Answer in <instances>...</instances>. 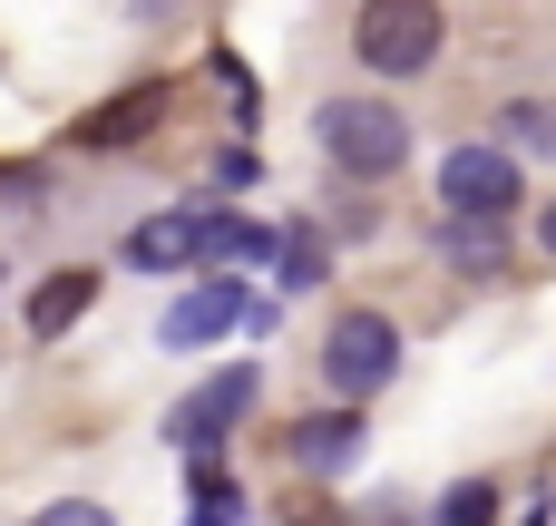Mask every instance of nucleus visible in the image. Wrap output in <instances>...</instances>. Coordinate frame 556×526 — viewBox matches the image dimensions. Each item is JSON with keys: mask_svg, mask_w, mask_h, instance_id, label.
<instances>
[{"mask_svg": "<svg viewBox=\"0 0 556 526\" xmlns=\"http://www.w3.org/2000/svg\"><path fill=\"white\" fill-rule=\"evenodd\" d=\"M313 137H323V156H332L342 176H362V185H381V176L410 166V127H401L391 98H323Z\"/></svg>", "mask_w": 556, "mask_h": 526, "instance_id": "obj_1", "label": "nucleus"}, {"mask_svg": "<svg viewBox=\"0 0 556 526\" xmlns=\"http://www.w3.org/2000/svg\"><path fill=\"white\" fill-rule=\"evenodd\" d=\"M323 381L342 390V410H362L371 390H391V381H401V322L342 312V322L323 332Z\"/></svg>", "mask_w": 556, "mask_h": 526, "instance_id": "obj_2", "label": "nucleus"}, {"mask_svg": "<svg viewBox=\"0 0 556 526\" xmlns=\"http://www.w3.org/2000/svg\"><path fill=\"white\" fill-rule=\"evenodd\" d=\"M440 39H450V20H440L430 0H371V10L352 20V49H362V68H381V78H410V68H430V59H440Z\"/></svg>", "mask_w": 556, "mask_h": 526, "instance_id": "obj_3", "label": "nucleus"}, {"mask_svg": "<svg viewBox=\"0 0 556 526\" xmlns=\"http://www.w3.org/2000/svg\"><path fill=\"white\" fill-rule=\"evenodd\" d=\"M440 205L459 215V224H498V215H518V156L508 146H450L440 156Z\"/></svg>", "mask_w": 556, "mask_h": 526, "instance_id": "obj_4", "label": "nucleus"}, {"mask_svg": "<svg viewBox=\"0 0 556 526\" xmlns=\"http://www.w3.org/2000/svg\"><path fill=\"white\" fill-rule=\"evenodd\" d=\"M264 312H274V303H254L235 273H215V283H195L186 303H166L156 332H166V351H205V342H225V332H244V322H264Z\"/></svg>", "mask_w": 556, "mask_h": 526, "instance_id": "obj_5", "label": "nucleus"}, {"mask_svg": "<svg viewBox=\"0 0 556 526\" xmlns=\"http://www.w3.org/2000/svg\"><path fill=\"white\" fill-rule=\"evenodd\" d=\"M254 390H264V371H254V361H235V371L195 381V390L166 410V439H176V449H215V439H225V429L254 410Z\"/></svg>", "mask_w": 556, "mask_h": 526, "instance_id": "obj_6", "label": "nucleus"}, {"mask_svg": "<svg viewBox=\"0 0 556 526\" xmlns=\"http://www.w3.org/2000/svg\"><path fill=\"white\" fill-rule=\"evenodd\" d=\"M362 439H371V429H362V410H313V420H293V439H283V449H293V469L342 478V469L362 459Z\"/></svg>", "mask_w": 556, "mask_h": 526, "instance_id": "obj_7", "label": "nucleus"}, {"mask_svg": "<svg viewBox=\"0 0 556 526\" xmlns=\"http://www.w3.org/2000/svg\"><path fill=\"white\" fill-rule=\"evenodd\" d=\"M156 117H166V88L147 78V88H127V98H108V107H88V117H78V146H98V156H108V146H127V137H147Z\"/></svg>", "mask_w": 556, "mask_h": 526, "instance_id": "obj_8", "label": "nucleus"}, {"mask_svg": "<svg viewBox=\"0 0 556 526\" xmlns=\"http://www.w3.org/2000/svg\"><path fill=\"white\" fill-rule=\"evenodd\" d=\"M195 264H264L274 254V224H254V215H225V205H205L195 215Z\"/></svg>", "mask_w": 556, "mask_h": 526, "instance_id": "obj_9", "label": "nucleus"}, {"mask_svg": "<svg viewBox=\"0 0 556 526\" xmlns=\"http://www.w3.org/2000/svg\"><path fill=\"white\" fill-rule=\"evenodd\" d=\"M195 244H205V234H195V215H156V224H137V234H127V264H137V273H186V264H195Z\"/></svg>", "mask_w": 556, "mask_h": 526, "instance_id": "obj_10", "label": "nucleus"}, {"mask_svg": "<svg viewBox=\"0 0 556 526\" xmlns=\"http://www.w3.org/2000/svg\"><path fill=\"white\" fill-rule=\"evenodd\" d=\"M88 303H98V273H49V283L29 293V332H39V342H59Z\"/></svg>", "mask_w": 556, "mask_h": 526, "instance_id": "obj_11", "label": "nucleus"}, {"mask_svg": "<svg viewBox=\"0 0 556 526\" xmlns=\"http://www.w3.org/2000/svg\"><path fill=\"white\" fill-rule=\"evenodd\" d=\"M430 526H498V488H489V478H459V488L440 498V517H430Z\"/></svg>", "mask_w": 556, "mask_h": 526, "instance_id": "obj_12", "label": "nucleus"}, {"mask_svg": "<svg viewBox=\"0 0 556 526\" xmlns=\"http://www.w3.org/2000/svg\"><path fill=\"white\" fill-rule=\"evenodd\" d=\"M498 137H518V146H538V156H556V107H547V98H518V107L498 117Z\"/></svg>", "mask_w": 556, "mask_h": 526, "instance_id": "obj_13", "label": "nucleus"}, {"mask_svg": "<svg viewBox=\"0 0 556 526\" xmlns=\"http://www.w3.org/2000/svg\"><path fill=\"white\" fill-rule=\"evenodd\" d=\"M186 526H244V488L205 469V478H195V517H186Z\"/></svg>", "mask_w": 556, "mask_h": 526, "instance_id": "obj_14", "label": "nucleus"}, {"mask_svg": "<svg viewBox=\"0 0 556 526\" xmlns=\"http://www.w3.org/2000/svg\"><path fill=\"white\" fill-rule=\"evenodd\" d=\"M450 264H498V224H450Z\"/></svg>", "mask_w": 556, "mask_h": 526, "instance_id": "obj_15", "label": "nucleus"}, {"mask_svg": "<svg viewBox=\"0 0 556 526\" xmlns=\"http://www.w3.org/2000/svg\"><path fill=\"white\" fill-rule=\"evenodd\" d=\"M39 526H117L98 498H59V508H39Z\"/></svg>", "mask_w": 556, "mask_h": 526, "instance_id": "obj_16", "label": "nucleus"}, {"mask_svg": "<svg viewBox=\"0 0 556 526\" xmlns=\"http://www.w3.org/2000/svg\"><path fill=\"white\" fill-rule=\"evenodd\" d=\"M313 273H323V244L293 234V244H283V283H313Z\"/></svg>", "mask_w": 556, "mask_h": 526, "instance_id": "obj_17", "label": "nucleus"}, {"mask_svg": "<svg viewBox=\"0 0 556 526\" xmlns=\"http://www.w3.org/2000/svg\"><path fill=\"white\" fill-rule=\"evenodd\" d=\"M215 176H225V185H254V176H264V156H254V146H225V166H215Z\"/></svg>", "mask_w": 556, "mask_h": 526, "instance_id": "obj_18", "label": "nucleus"}, {"mask_svg": "<svg viewBox=\"0 0 556 526\" xmlns=\"http://www.w3.org/2000/svg\"><path fill=\"white\" fill-rule=\"evenodd\" d=\"M538 244H547V254H556V205H547V224H538Z\"/></svg>", "mask_w": 556, "mask_h": 526, "instance_id": "obj_19", "label": "nucleus"}]
</instances>
